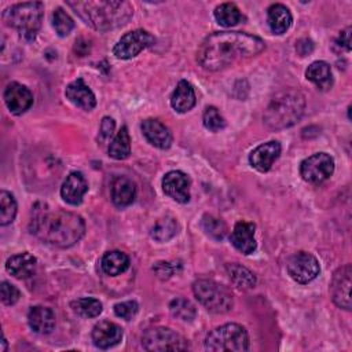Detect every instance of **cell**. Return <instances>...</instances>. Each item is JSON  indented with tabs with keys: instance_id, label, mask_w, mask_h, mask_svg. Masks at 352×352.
I'll list each match as a JSON object with an SVG mask.
<instances>
[{
	"instance_id": "1",
	"label": "cell",
	"mask_w": 352,
	"mask_h": 352,
	"mask_svg": "<svg viewBox=\"0 0 352 352\" xmlns=\"http://www.w3.org/2000/svg\"><path fill=\"white\" fill-rule=\"evenodd\" d=\"M265 43L243 32H214L209 34L197 51L198 63L209 72L226 69L241 60L258 55Z\"/></svg>"
},
{
	"instance_id": "2",
	"label": "cell",
	"mask_w": 352,
	"mask_h": 352,
	"mask_svg": "<svg viewBox=\"0 0 352 352\" xmlns=\"http://www.w3.org/2000/svg\"><path fill=\"white\" fill-rule=\"evenodd\" d=\"M30 232L41 242L55 248H70L84 232L85 223L81 216L66 210H37L29 224Z\"/></svg>"
},
{
	"instance_id": "3",
	"label": "cell",
	"mask_w": 352,
	"mask_h": 352,
	"mask_svg": "<svg viewBox=\"0 0 352 352\" xmlns=\"http://www.w3.org/2000/svg\"><path fill=\"white\" fill-rule=\"evenodd\" d=\"M88 26L95 30L106 32L125 25L133 7L129 1L99 0V1H67L66 3Z\"/></svg>"
},
{
	"instance_id": "4",
	"label": "cell",
	"mask_w": 352,
	"mask_h": 352,
	"mask_svg": "<svg viewBox=\"0 0 352 352\" xmlns=\"http://www.w3.org/2000/svg\"><path fill=\"white\" fill-rule=\"evenodd\" d=\"M305 98L301 92L289 89L276 94L264 111V122L271 129H285L294 125L302 116Z\"/></svg>"
},
{
	"instance_id": "5",
	"label": "cell",
	"mask_w": 352,
	"mask_h": 352,
	"mask_svg": "<svg viewBox=\"0 0 352 352\" xmlns=\"http://www.w3.org/2000/svg\"><path fill=\"white\" fill-rule=\"evenodd\" d=\"M43 15V3L28 1L7 7L1 14V19L7 26L15 29L23 40L33 41L41 28Z\"/></svg>"
},
{
	"instance_id": "6",
	"label": "cell",
	"mask_w": 352,
	"mask_h": 352,
	"mask_svg": "<svg viewBox=\"0 0 352 352\" xmlns=\"http://www.w3.org/2000/svg\"><path fill=\"white\" fill-rule=\"evenodd\" d=\"M205 348L208 351H248L249 336L243 326L238 323H226L213 329L206 336Z\"/></svg>"
},
{
	"instance_id": "7",
	"label": "cell",
	"mask_w": 352,
	"mask_h": 352,
	"mask_svg": "<svg viewBox=\"0 0 352 352\" xmlns=\"http://www.w3.org/2000/svg\"><path fill=\"white\" fill-rule=\"evenodd\" d=\"M195 298L213 314H226L234 305L231 292L212 279H198L192 285Z\"/></svg>"
},
{
	"instance_id": "8",
	"label": "cell",
	"mask_w": 352,
	"mask_h": 352,
	"mask_svg": "<svg viewBox=\"0 0 352 352\" xmlns=\"http://www.w3.org/2000/svg\"><path fill=\"white\" fill-rule=\"evenodd\" d=\"M142 346L146 351H184L190 348L187 340L169 327L148 329L142 337Z\"/></svg>"
},
{
	"instance_id": "9",
	"label": "cell",
	"mask_w": 352,
	"mask_h": 352,
	"mask_svg": "<svg viewBox=\"0 0 352 352\" xmlns=\"http://www.w3.org/2000/svg\"><path fill=\"white\" fill-rule=\"evenodd\" d=\"M334 172V160L327 153H316L311 157L305 158L300 164V175L301 177L311 183L319 184L327 180Z\"/></svg>"
},
{
	"instance_id": "10",
	"label": "cell",
	"mask_w": 352,
	"mask_h": 352,
	"mask_svg": "<svg viewBox=\"0 0 352 352\" xmlns=\"http://www.w3.org/2000/svg\"><path fill=\"white\" fill-rule=\"evenodd\" d=\"M154 37L143 29L125 33L113 47V55L118 59H131L154 44Z\"/></svg>"
},
{
	"instance_id": "11",
	"label": "cell",
	"mask_w": 352,
	"mask_h": 352,
	"mask_svg": "<svg viewBox=\"0 0 352 352\" xmlns=\"http://www.w3.org/2000/svg\"><path fill=\"white\" fill-rule=\"evenodd\" d=\"M286 268L290 278L301 285L314 280L320 271L319 261L308 252H297L290 256Z\"/></svg>"
},
{
	"instance_id": "12",
	"label": "cell",
	"mask_w": 352,
	"mask_h": 352,
	"mask_svg": "<svg viewBox=\"0 0 352 352\" xmlns=\"http://www.w3.org/2000/svg\"><path fill=\"white\" fill-rule=\"evenodd\" d=\"M351 275L352 267L351 264H345L334 272L330 283L333 302L346 311L351 309Z\"/></svg>"
},
{
	"instance_id": "13",
	"label": "cell",
	"mask_w": 352,
	"mask_h": 352,
	"mask_svg": "<svg viewBox=\"0 0 352 352\" xmlns=\"http://www.w3.org/2000/svg\"><path fill=\"white\" fill-rule=\"evenodd\" d=\"M4 103L10 113L19 116L33 104V95L29 88L19 82H10L4 89Z\"/></svg>"
},
{
	"instance_id": "14",
	"label": "cell",
	"mask_w": 352,
	"mask_h": 352,
	"mask_svg": "<svg viewBox=\"0 0 352 352\" xmlns=\"http://www.w3.org/2000/svg\"><path fill=\"white\" fill-rule=\"evenodd\" d=\"M164 192L179 204L190 201V179L182 170H170L162 179Z\"/></svg>"
},
{
	"instance_id": "15",
	"label": "cell",
	"mask_w": 352,
	"mask_h": 352,
	"mask_svg": "<svg viewBox=\"0 0 352 352\" xmlns=\"http://www.w3.org/2000/svg\"><path fill=\"white\" fill-rule=\"evenodd\" d=\"M140 129L143 132V136L146 138V140L161 150L169 148L172 144V132L169 131V128L161 122L160 120L155 118H147L144 121H142L140 124Z\"/></svg>"
},
{
	"instance_id": "16",
	"label": "cell",
	"mask_w": 352,
	"mask_h": 352,
	"mask_svg": "<svg viewBox=\"0 0 352 352\" xmlns=\"http://www.w3.org/2000/svg\"><path fill=\"white\" fill-rule=\"evenodd\" d=\"M254 231H256V226L253 223L241 220L234 226L230 235V241L236 250H239L243 254H250L257 248V243L254 239Z\"/></svg>"
},
{
	"instance_id": "17",
	"label": "cell",
	"mask_w": 352,
	"mask_h": 352,
	"mask_svg": "<svg viewBox=\"0 0 352 352\" xmlns=\"http://www.w3.org/2000/svg\"><path fill=\"white\" fill-rule=\"evenodd\" d=\"M280 154V144L276 140H271L257 146L249 155L250 165L258 172H267Z\"/></svg>"
},
{
	"instance_id": "18",
	"label": "cell",
	"mask_w": 352,
	"mask_h": 352,
	"mask_svg": "<svg viewBox=\"0 0 352 352\" xmlns=\"http://www.w3.org/2000/svg\"><path fill=\"white\" fill-rule=\"evenodd\" d=\"M92 341L100 349H109L117 345L122 338V329L113 322L102 320L92 329Z\"/></svg>"
},
{
	"instance_id": "19",
	"label": "cell",
	"mask_w": 352,
	"mask_h": 352,
	"mask_svg": "<svg viewBox=\"0 0 352 352\" xmlns=\"http://www.w3.org/2000/svg\"><path fill=\"white\" fill-rule=\"evenodd\" d=\"M87 191L88 183L81 172H72L60 187L62 198L70 205H80Z\"/></svg>"
},
{
	"instance_id": "20",
	"label": "cell",
	"mask_w": 352,
	"mask_h": 352,
	"mask_svg": "<svg viewBox=\"0 0 352 352\" xmlns=\"http://www.w3.org/2000/svg\"><path fill=\"white\" fill-rule=\"evenodd\" d=\"M66 98L77 107L89 111L96 106V98L91 88L84 82L82 78L72 81L65 89Z\"/></svg>"
},
{
	"instance_id": "21",
	"label": "cell",
	"mask_w": 352,
	"mask_h": 352,
	"mask_svg": "<svg viewBox=\"0 0 352 352\" xmlns=\"http://www.w3.org/2000/svg\"><path fill=\"white\" fill-rule=\"evenodd\" d=\"M28 323L34 333L48 334L55 327V315L48 307L34 305L29 309Z\"/></svg>"
},
{
	"instance_id": "22",
	"label": "cell",
	"mask_w": 352,
	"mask_h": 352,
	"mask_svg": "<svg viewBox=\"0 0 352 352\" xmlns=\"http://www.w3.org/2000/svg\"><path fill=\"white\" fill-rule=\"evenodd\" d=\"M37 260L33 254L23 252L11 256L6 263V270L18 279L30 278L36 270Z\"/></svg>"
},
{
	"instance_id": "23",
	"label": "cell",
	"mask_w": 352,
	"mask_h": 352,
	"mask_svg": "<svg viewBox=\"0 0 352 352\" xmlns=\"http://www.w3.org/2000/svg\"><path fill=\"white\" fill-rule=\"evenodd\" d=\"M136 197L135 183L125 176H118L111 183V201L116 206H128Z\"/></svg>"
},
{
	"instance_id": "24",
	"label": "cell",
	"mask_w": 352,
	"mask_h": 352,
	"mask_svg": "<svg viewBox=\"0 0 352 352\" xmlns=\"http://www.w3.org/2000/svg\"><path fill=\"white\" fill-rule=\"evenodd\" d=\"M195 102L197 99L192 85L186 80H180L170 96V106L173 110L177 113H186L195 106Z\"/></svg>"
},
{
	"instance_id": "25",
	"label": "cell",
	"mask_w": 352,
	"mask_h": 352,
	"mask_svg": "<svg viewBox=\"0 0 352 352\" xmlns=\"http://www.w3.org/2000/svg\"><path fill=\"white\" fill-rule=\"evenodd\" d=\"M292 14L289 8L280 3L272 4L267 10V22L272 33L283 34L292 25Z\"/></svg>"
},
{
	"instance_id": "26",
	"label": "cell",
	"mask_w": 352,
	"mask_h": 352,
	"mask_svg": "<svg viewBox=\"0 0 352 352\" xmlns=\"http://www.w3.org/2000/svg\"><path fill=\"white\" fill-rule=\"evenodd\" d=\"M305 77L312 84H315L318 89H322V91H326L333 85L331 67L324 60L312 62L305 70Z\"/></svg>"
},
{
	"instance_id": "27",
	"label": "cell",
	"mask_w": 352,
	"mask_h": 352,
	"mask_svg": "<svg viewBox=\"0 0 352 352\" xmlns=\"http://www.w3.org/2000/svg\"><path fill=\"white\" fill-rule=\"evenodd\" d=\"M102 270L110 276H117L125 272L129 267V257L120 250H111L103 254L100 261Z\"/></svg>"
},
{
	"instance_id": "28",
	"label": "cell",
	"mask_w": 352,
	"mask_h": 352,
	"mask_svg": "<svg viewBox=\"0 0 352 352\" xmlns=\"http://www.w3.org/2000/svg\"><path fill=\"white\" fill-rule=\"evenodd\" d=\"M226 271L228 274L230 280L238 289L249 290L256 286V276L249 268H246L238 263H228V264H226Z\"/></svg>"
},
{
	"instance_id": "29",
	"label": "cell",
	"mask_w": 352,
	"mask_h": 352,
	"mask_svg": "<svg viewBox=\"0 0 352 352\" xmlns=\"http://www.w3.org/2000/svg\"><path fill=\"white\" fill-rule=\"evenodd\" d=\"M213 15H214V19L217 21V23L220 26H224V28L235 26L243 19L242 12L239 11L236 4H234V3H221V4H219L214 8Z\"/></svg>"
},
{
	"instance_id": "30",
	"label": "cell",
	"mask_w": 352,
	"mask_h": 352,
	"mask_svg": "<svg viewBox=\"0 0 352 352\" xmlns=\"http://www.w3.org/2000/svg\"><path fill=\"white\" fill-rule=\"evenodd\" d=\"M179 230V224L175 217L172 216H165L162 219H158L154 226L151 227L150 235L158 242H166L172 239Z\"/></svg>"
},
{
	"instance_id": "31",
	"label": "cell",
	"mask_w": 352,
	"mask_h": 352,
	"mask_svg": "<svg viewBox=\"0 0 352 352\" xmlns=\"http://www.w3.org/2000/svg\"><path fill=\"white\" fill-rule=\"evenodd\" d=\"M131 154V138L126 126H122L109 146V155L114 160H125Z\"/></svg>"
},
{
	"instance_id": "32",
	"label": "cell",
	"mask_w": 352,
	"mask_h": 352,
	"mask_svg": "<svg viewBox=\"0 0 352 352\" xmlns=\"http://www.w3.org/2000/svg\"><path fill=\"white\" fill-rule=\"evenodd\" d=\"M74 314L82 318H95L102 312V302L94 297H82L70 302Z\"/></svg>"
},
{
	"instance_id": "33",
	"label": "cell",
	"mask_w": 352,
	"mask_h": 352,
	"mask_svg": "<svg viewBox=\"0 0 352 352\" xmlns=\"http://www.w3.org/2000/svg\"><path fill=\"white\" fill-rule=\"evenodd\" d=\"M169 311L172 316L183 320V322H191L197 316V308L195 305L186 298H175L169 304Z\"/></svg>"
},
{
	"instance_id": "34",
	"label": "cell",
	"mask_w": 352,
	"mask_h": 352,
	"mask_svg": "<svg viewBox=\"0 0 352 352\" xmlns=\"http://www.w3.org/2000/svg\"><path fill=\"white\" fill-rule=\"evenodd\" d=\"M202 230L206 235L216 241H221L227 234V226L221 219H217L212 214H204L201 220Z\"/></svg>"
},
{
	"instance_id": "35",
	"label": "cell",
	"mask_w": 352,
	"mask_h": 352,
	"mask_svg": "<svg viewBox=\"0 0 352 352\" xmlns=\"http://www.w3.org/2000/svg\"><path fill=\"white\" fill-rule=\"evenodd\" d=\"M16 214V202L11 192L3 190L0 192V224H11Z\"/></svg>"
},
{
	"instance_id": "36",
	"label": "cell",
	"mask_w": 352,
	"mask_h": 352,
	"mask_svg": "<svg viewBox=\"0 0 352 352\" xmlns=\"http://www.w3.org/2000/svg\"><path fill=\"white\" fill-rule=\"evenodd\" d=\"M52 26L58 33V36L65 37L74 29V21L63 8L58 7L54 10V14H52Z\"/></svg>"
},
{
	"instance_id": "37",
	"label": "cell",
	"mask_w": 352,
	"mask_h": 352,
	"mask_svg": "<svg viewBox=\"0 0 352 352\" xmlns=\"http://www.w3.org/2000/svg\"><path fill=\"white\" fill-rule=\"evenodd\" d=\"M204 125L212 132H219L226 126V120L214 106H208L204 111Z\"/></svg>"
},
{
	"instance_id": "38",
	"label": "cell",
	"mask_w": 352,
	"mask_h": 352,
	"mask_svg": "<svg viewBox=\"0 0 352 352\" xmlns=\"http://www.w3.org/2000/svg\"><path fill=\"white\" fill-rule=\"evenodd\" d=\"M139 305L136 301L129 300V301H122L114 305V314L125 320H132V318H135V315L138 314Z\"/></svg>"
},
{
	"instance_id": "39",
	"label": "cell",
	"mask_w": 352,
	"mask_h": 352,
	"mask_svg": "<svg viewBox=\"0 0 352 352\" xmlns=\"http://www.w3.org/2000/svg\"><path fill=\"white\" fill-rule=\"evenodd\" d=\"M0 296H1V302L4 305H14L19 300L21 293L14 285H11L7 280H3L0 286Z\"/></svg>"
},
{
	"instance_id": "40",
	"label": "cell",
	"mask_w": 352,
	"mask_h": 352,
	"mask_svg": "<svg viewBox=\"0 0 352 352\" xmlns=\"http://www.w3.org/2000/svg\"><path fill=\"white\" fill-rule=\"evenodd\" d=\"M182 265L179 263H168V261H160L157 263L153 270L157 274L158 278L161 279H168L170 278L175 272H177V268H180Z\"/></svg>"
},
{
	"instance_id": "41",
	"label": "cell",
	"mask_w": 352,
	"mask_h": 352,
	"mask_svg": "<svg viewBox=\"0 0 352 352\" xmlns=\"http://www.w3.org/2000/svg\"><path fill=\"white\" fill-rule=\"evenodd\" d=\"M114 126H116V124H114L113 118L103 117V120L100 122V136L103 139H109L114 132Z\"/></svg>"
},
{
	"instance_id": "42",
	"label": "cell",
	"mask_w": 352,
	"mask_h": 352,
	"mask_svg": "<svg viewBox=\"0 0 352 352\" xmlns=\"http://www.w3.org/2000/svg\"><path fill=\"white\" fill-rule=\"evenodd\" d=\"M351 32H352V29H351L349 26H348L346 29L341 30L340 34H338V38H337V41H336L338 47H342V48H345L346 51L351 50Z\"/></svg>"
},
{
	"instance_id": "43",
	"label": "cell",
	"mask_w": 352,
	"mask_h": 352,
	"mask_svg": "<svg viewBox=\"0 0 352 352\" xmlns=\"http://www.w3.org/2000/svg\"><path fill=\"white\" fill-rule=\"evenodd\" d=\"M296 50H297V52H298L301 56H305V55H308V54L312 52V50H314V43H312L309 38H301V40H298V43H297V45H296Z\"/></svg>"
}]
</instances>
